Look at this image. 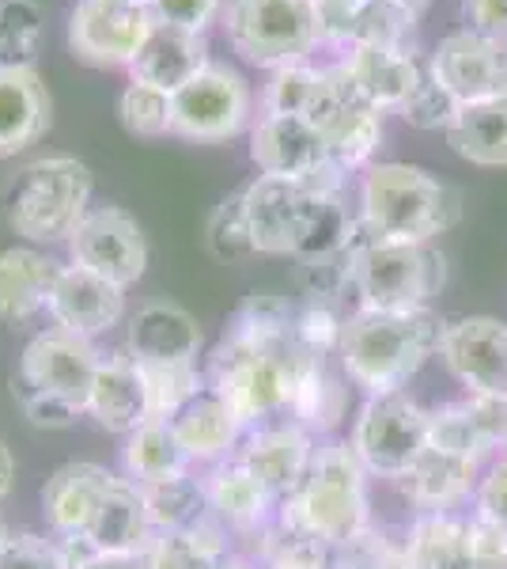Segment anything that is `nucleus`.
Listing matches in <instances>:
<instances>
[{
    "label": "nucleus",
    "instance_id": "1",
    "mask_svg": "<svg viewBox=\"0 0 507 569\" xmlns=\"http://www.w3.org/2000/svg\"><path fill=\"white\" fill-rule=\"evenodd\" d=\"M296 308L273 292H254L220 338L209 365V388L232 402L246 429L292 415L303 388L326 357L311 353L292 330Z\"/></svg>",
    "mask_w": 507,
    "mask_h": 569
},
{
    "label": "nucleus",
    "instance_id": "2",
    "mask_svg": "<svg viewBox=\"0 0 507 569\" xmlns=\"http://www.w3.org/2000/svg\"><path fill=\"white\" fill-rule=\"evenodd\" d=\"M439 323L428 308L417 311H372L356 308L341 330V369L367 395L402 391L420 365L439 350Z\"/></svg>",
    "mask_w": 507,
    "mask_h": 569
},
{
    "label": "nucleus",
    "instance_id": "3",
    "mask_svg": "<svg viewBox=\"0 0 507 569\" xmlns=\"http://www.w3.org/2000/svg\"><path fill=\"white\" fill-rule=\"evenodd\" d=\"M353 445L315 448L307 479L288 501H281V531L315 539L326 547H353L367 536V479Z\"/></svg>",
    "mask_w": 507,
    "mask_h": 569
},
{
    "label": "nucleus",
    "instance_id": "4",
    "mask_svg": "<svg viewBox=\"0 0 507 569\" xmlns=\"http://www.w3.org/2000/svg\"><path fill=\"white\" fill-rule=\"evenodd\" d=\"M367 240L432 243L458 220V194L409 163H379L359 187Z\"/></svg>",
    "mask_w": 507,
    "mask_h": 569
},
{
    "label": "nucleus",
    "instance_id": "5",
    "mask_svg": "<svg viewBox=\"0 0 507 569\" xmlns=\"http://www.w3.org/2000/svg\"><path fill=\"white\" fill-rule=\"evenodd\" d=\"M91 171L77 156H42L23 163L4 190L8 224L34 243L72 240L91 209Z\"/></svg>",
    "mask_w": 507,
    "mask_h": 569
},
{
    "label": "nucleus",
    "instance_id": "6",
    "mask_svg": "<svg viewBox=\"0 0 507 569\" xmlns=\"http://www.w3.org/2000/svg\"><path fill=\"white\" fill-rule=\"evenodd\" d=\"M444 254L428 243L359 240L348 259V284L359 308L372 311H417L444 289Z\"/></svg>",
    "mask_w": 507,
    "mask_h": 569
},
{
    "label": "nucleus",
    "instance_id": "7",
    "mask_svg": "<svg viewBox=\"0 0 507 569\" xmlns=\"http://www.w3.org/2000/svg\"><path fill=\"white\" fill-rule=\"evenodd\" d=\"M227 39L257 69L303 66L322 42L315 0H227Z\"/></svg>",
    "mask_w": 507,
    "mask_h": 569
},
{
    "label": "nucleus",
    "instance_id": "8",
    "mask_svg": "<svg viewBox=\"0 0 507 569\" xmlns=\"http://www.w3.org/2000/svg\"><path fill=\"white\" fill-rule=\"evenodd\" d=\"M424 448H428V410H420L405 391L367 395L353 426V452L367 475L398 482L424 456Z\"/></svg>",
    "mask_w": 507,
    "mask_h": 569
},
{
    "label": "nucleus",
    "instance_id": "9",
    "mask_svg": "<svg viewBox=\"0 0 507 569\" xmlns=\"http://www.w3.org/2000/svg\"><path fill=\"white\" fill-rule=\"evenodd\" d=\"M341 194V190H337ZM329 194L307 179H276L257 176L243 190L246 220H251L254 251L262 254H303L311 240V228L322 213V201Z\"/></svg>",
    "mask_w": 507,
    "mask_h": 569
},
{
    "label": "nucleus",
    "instance_id": "10",
    "mask_svg": "<svg viewBox=\"0 0 507 569\" xmlns=\"http://www.w3.org/2000/svg\"><path fill=\"white\" fill-rule=\"evenodd\" d=\"M307 118L315 122L322 141H326L329 163L337 171H345V176L364 168L383 141V110L367 103L337 66L322 69V84Z\"/></svg>",
    "mask_w": 507,
    "mask_h": 569
},
{
    "label": "nucleus",
    "instance_id": "11",
    "mask_svg": "<svg viewBox=\"0 0 507 569\" xmlns=\"http://www.w3.org/2000/svg\"><path fill=\"white\" fill-rule=\"evenodd\" d=\"M251 118V88L227 66L201 69L171 96V133L186 141H232Z\"/></svg>",
    "mask_w": 507,
    "mask_h": 569
},
{
    "label": "nucleus",
    "instance_id": "12",
    "mask_svg": "<svg viewBox=\"0 0 507 569\" xmlns=\"http://www.w3.org/2000/svg\"><path fill=\"white\" fill-rule=\"evenodd\" d=\"M149 4L133 0H80L69 20V46L84 66L118 69L133 66L152 31Z\"/></svg>",
    "mask_w": 507,
    "mask_h": 569
},
{
    "label": "nucleus",
    "instance_id": "13",
    "mask_svg": "<svg viewBox=\"0 0 507 569\" xmlns=\"http://www.w3.org/2000/svg\"><path fill=\"white\" fill-rule=\"evenodd\" d=\"M99 365H103V357L95 353L91 338L72 335L64 327H50L27 342L20 357V380L45 395H58V399L72 402V407L88 415Z\"/></svg>",
    "mask_w": 507,
    "mask_h": 569
},
{
    "label": "nucleus",
    "instance_id": "14",
    "mask_svg": "<svg viewBox=\"0 0 507 569\" xmlns=\"http://www.w3.org/2000/svg\"><path fill=\"white\" fill-rule=\"evenodd\" d=\"M69 254L72 266H84V270L122 284V289L141 281L144 266H149V243H144L141 224L118 206L91 209L72 232Z\"/></svg>",
    "mask_w": 507,
    "mask_h": 569
},
{
    "label": "nucleus",
    "instance_id": "15",
    "mask_svg": "<svg viewBox=\"0 0 507 569\" xmlns=\"http://www.w3.org/2000/svg\"><path fill=\"white\" fill-rule=\"evenodd\" d=\"M428 72L458 107L507 96V46L477 31L447 34L432 53Z\"/></svg>",
    "mask_w": 507,
    "mask_h": 569
},
{
    "label": "nucleus",
    "instance_id": "16",
    "mask_svg": "<svg viewBox=\"0 0 507 569\" xmlns=\"http://www.w3.org/2000/svg\"><path fill=\"white\" fill-rule=\"evenodd\" d=\"M439 357L469 395H507V323L466 316L439 330Z\"/></svg>",
    "mask_w": 507,
    "mask_h": 569
},
{
    "label": "nucleus",
    "instance_id": "17",
    "mask_svg": "<svg viewBox=\"0 0 507 569\" xmlns=\"http://www.w3.org/2000/svg\"><path fill=\"white\" fill-rule=\"evenodd\" d=\"M235 460L251 467L276 501H288L292 493L300 490V482L307 479L311 460H315L311 429H303L300 421L254 426V429H246Z\"/></svg>",
    "mask_w": 507,
    "mask_h": 569
},
{
    "label": "nucleus",
    "instance_id": "18",
    "mask_svg": "<svg viewBox=\"0 0 507 569\" xmlns=\"http://www.w3.org/2000/svg\"><path fill=\"white\" fill-rule=\"evenodd\" d=\"M251 156L262 176L276 179H315L322 168H329L326 141L303 114H265L254 126Z\"/></svg>",
    "mask_w": 507,
    "mask_h": 569
},
{
    "label": "nucleus",
    "instance_id": "19",
    "mask_svg": "<svg viewBox=\"0 0 507 569\" xmlns=\"http://www.w3.org/2000/svg\"><path fill=\"white\" fill-rule=\"evenodd\" d=\"M201 323L174 300H149L129 319L125 350L136 365H197Z\"/></svg>",
    "mask_w": 507,
    "mask_h": 569
},
{
    "label": "nucleus",
    "instance_id": "20",
    "mask_svg": "<svg viewBox=\"0 0 507 569\" xmlns=\"http://www.w3.org/2000/svg\"><path fill=\"white\" fill-rule=\"evenodd\" d=\"M50 311L58 327L72 330V335H107L110 327L122 323L125 316V289L99 273L84 270V266H64L58 289L50 297Z\"/></svg>",
    "mask_w": 507,
    "mask_h": 569
},
{
    "label": "nucleus",
    "instance_id": "21",
    "mask_svg": "<svg viewBox=\"0 0 507 569\" xmlns=\"http://www.w3.org/2000/svg\"><path fill=\"white\" fill-rule=\"evenodd\" d=\"M118 475H110L99 463H64L45 479L42 486V509L50 528L61 539H80L84 543L91 520H95L99 505L110 493Z\"/></svg>",
    "mask_w": 507,
    "mask_h": 569
},
{
    "label": "nucleus",
    "instance_id": "22",
    "mask_svg": "<svg viewBox=\"0 0 507 569\" xmlns=\"http://www.w3.org/2000/svg\"><path fill=\"white\" fill-rule=\"evenodd\" d=\"M337 69L375 110H402L424 80L409 50H386V46H353L337 61Z\"/></svg>",
    "mask_w": 507,
    "mask_h": 569
},
{
    "label": "nucleus",
    "instance_id": "23",
    "mask_svg": "<svg viewBox=\"0 0 507 569\" xmlns=\"http://www.w3.org/2000/svg\"><path fill=\"white\" fill-rule=\"evenodd\" d=\"M171 421H174V433H179L182 448H186V456L193 463L216 467V463L232 460L246 437L243 418H239L232 410V402H227L216 388H209V383H205V391H201L193 402H186Z\"/></svg>",
    "mask_w": 507,
    "mask_h": 569
},
{
    "label": "nucleus",
    "instance_id": "24",
    "mask_svg": "<svg viewBox=\"0 0 507 569\" xmlns=\"http://www.w3.org/2000/svg\"><path fill=\"white\" fill-rule=\"evenodd\" d=\"M88 415L95 418L99 429L118 437H129L133 429H141L144 421H152V407H149V383H144L141 365L129 353L107 357L99 365L95 388H91L88 399Z\"/></svg>",
    "mask_w": 507,
    "mask_h": 569
},
{
    "label": "nucleus",
    "instance_id": "25",
    "mask_svg": "<svg viewBox=\"0 0 507 569\" xmlns=\"http://www.w3.org/2000/svg\"><path fill=\"white\" fill-rule=\"evenodd\" d=\"M209 509L224 531H239V536H251V531L265 528L273 517V509L281 501L273 498L262 486V479L246 463H239L235 456L224 463H216L205 479Z\"/></svg>",
    "mask_w": 507,
    "mask_h": 569
},
{
    "label": "nucleus",
    "instance_id": "26",
    "mask_svg": "<svg viewBox=\"0 0 507 569\" xmlns=\"http://www.w3.org/2000/svg\"><path fill=\"white\" fill-rule=\"evenodd\" d=\"M209 42L205 34L182 31V27H168V23H152L149 39H144L141 53L133 58V80L141 84H155L163 91H179L182 84H190L201 69H209Z\"/></svg>",
    "mask_w": 507,
    "mask_h": 569
},
{
    "label": "nucleus",
    "instance_id": "27",
    "mask_svg": "<svg viewBox=\"0 0 507 569\" xmlns=\"http://www.w3.org/2000/svg\"><path fill=\"white\" fill-rule=\"evenodd\" d=\"M155 543V531L144 509V493L136 482L118 479L110 493L99 505L95 520H91L84 547L95 555H133V550H149Z\"/></svg>",
    "mask_w": 507,
    "mask_h": 569
},
{
    "label": "nucleus",
    "instance_id": "28",
    "mask_svg": "<svg viewBox=\"0 0 507 569\" xmlns=\"http://www.w3.org/2000/svg\"><path fill=\"white\" fill-rule=\"evenodd\" d=\"M477 467L481 463L428 445L420 460L409 467V475L398 479V486L417 509H424L428 517H439L444 509H455L458 501H466L469 493H474Z\"/></svg>",
    "mask_w": 507,
    "mask_h": 569
},
{
    "label": "nucleus",
    "instance_id": "29",
    "mask_svg": "<svg viewBox=\"0 0 507 569\" xmlns=\"http://www.w3.org/2000/svg\"><path fill=\"white\" fill-rule=\"evenodd\" d=\"M50 126V96L34 69H0V160L23 152Z\"/></svg>",
    "mask_w": 507,
    "mask_h": 569
},
{
    "label": "nucleus",
    "instance_id": "30",
    "mask_svg": "<svg viewBox=\"0 0 507 569\" xmlns=\"http://www.w3.org/2000/svg\"><path fill=\"white\" fill-rule=\"evenodd\" d=\"M64 266H58L31 247L0 251V323H23L34 311L50 308Z\"/></svg>",
    "mask_w": 507,
    "mask_h": 569
},
{
    "label": "nucleus",
    "instance_id": "31",
    "mask_svg": "<svg viewBox=\"0 0 507 569\" xmlns=\"http://www.w3.org/2000/svg\"><path fill=\"white\" fill-rule=\"evenodd\" d=\"M447 144L477 168H507V96L458 107Z\"/></svg>",
    "mask_w": 507,
    "mask_h": 569
},
{
    "label": "nucleus",
    "instance_id": "32",
    "mask_svg": "<svg viewBox=\"0 0 507 569\" xmlns=\"http://www.w3.org/2000/svg\"><path fill=\"white\" fill-rule=\"evenodd\" d=\"M122 463H125L129 482L149 486V482L174 479V475H190L193 460L186 456V448H182L179 433H174V421L152 418L125 437Z\"/></svg>",
    "mask_w": 507,
    "mask_h": 569
},
{
    "label": "nucleus",
    "instance_id": "33",
    "mask_svg": "<svg viewBox=\"0 0 507 569\" xmlns=\"http://www.w3.org/2000/svg\"><path fill=\"white\" fill-rule=\"evenodd\" d=\"M144 509H149L155 536H174V531H193L212 520L205 479L193 475H174V479L141 486Z\"/></svg>",
    "mask_w": 507,
    "mask_h": 569
},
{
    "label": "nucleus",
    "instance_id": "34",
    "mask_svg": "<svg viewBox=\"0 0 507 569\" xmlns=\"http://www.w3.org/2000/svg\"><path fill=\"white\" fill-rule=\"evenodd\" d=\"M405 569H477L474 536L466 520L424 517L402 555Z\"/></svg>",
    "mask_w": 507,
    "mask_h": 569
},
{
    "label": "nucleus",
    "instance_id": "35",
    "mask_svg": "<svg viewBox=\"0 0 507 569\" xmlns=\"http://www.w3.org/2000/svg\"><path fill=\"white\" fill-rule=\"evenodd\" d=\"M417 27V16L398 0H367L364 8L345 23V31L337 34L341 50L353 46H386V50H409V34Z\"/></svg>",
    "mask_w": 507,
    "mask_h": 569
},
{
    "label": "nucleus",
    "instance_id": "36",
    "mask_svg": "<svg viewBox=\"0 0 507 569\" xmlns=\"http://www.w3.org/2000/svg\"><path fill=\"white\" fill-rule=\"evenodd\" d=\"M232 555L227 550V531L209 520L193 531H174V536H155L152 543V569H220Z\"/></svg>",
    "mask_w": 507,
    "mask_h": 569
},
{
    "label": "nucleus",
    "instance_id": "37",
    "mask_svg": "<svg viewBox=\"0 0 507 569\" xmlns=\"http://www.w3.org/2000/svg\"><path fill=\"white\" fill-rule=\"evenodd\" d=\"M45 16L34 0H0V69H34Z\"/></svg>",
    "mask_w": 507,
    "mask_h": 569
},
{
    "label": "nucleus",
    "instance_id": "38",
    "mask_svg": "<svg viewBox=\"0 0 507 569\" xmlns=\"http://www.w3.org/2000/svg\"><path fill=\"white\" fill-rule=\"evenodd\" d=\"M144 383H149V407L152 418H174L186 402L205 391L197 365H141Z\"/></svg>",
    "mask_w": 507,
    "mask_h": 569
},
{
    "label": "nucleus",
    "instance_id": "39",
    "mask_svg": "<svg viewBox=\"0 0 507 569\" xmlns=\"http://www.w3.org/2000/svg\"><path fill=\"white\" fill-rule=\"evenodd\" d=\"M428 445L444 448V452H455V456H466V460H474V463L493 456V445L481 437V429L474 426V418L466 415L463 402L428 410Z\"/></svg>",
    "mask_w": 507,
    "mask_h": 569
},
{
    "label": "nucleus",
    "instance_id": "40",
    "mask_svg": "<svg viewBox=\"0 0 507 569\" xmlns=\"http://www.w3.org/2000/svg\"><path fill=\"white\" fill-rule=\"evenodd\" d=\"M118 114H122V126L133 137L171 133V91L129 80V88L118 99Z\"/></svg>",
    "mask_w": 507,
    "mask_h": 569
},
{
    "label": "nucleus",
    "instance_id": "41",
    "mask_svg": "<svg viewBox=\"0 0 507 569\" xmlns=\"http://www.w3.org/2000/svg\"><path fill=\"white\" fill-rule=\"evenodd\" d=\"M209 251L224 262L246 259L254 254V240H251V220H246V201L243 190L232 194L227 201H220L216 213L209 217Z\"/></svg>",
    "mask_w": 507,
    "mask_h": 569
},
{
    "label": "nucleus",
    "instance_id": "42",
    "mask_svg": "<svg viewBox=\"0 0 507 569\" xmlns=\"http://www.w3.org/2000/svg\"><path fill=\"white\" fill-rule=\"evenodd\" d=\"M322 72L307 66H284L273 69L270 84H265V114H303L307 118L311 103L318 96Z\"/></svg>",
    "mask_w": 507,
    "mask_h": 569
},
{
    "label": "nucleus",
    "instance_id": "43",
    "mask_svg": "<svg viewBox=\"0 0 507 569\" xmlns=\"http://www.w3.org/2000/svg\"><path fill=\"white\" fill-rule=\"evenodd\" d=\"M0 569H77V558L69 555L64 543L20 531L0 550Z\"/></svg>",
    "mask_w": 507,
    "mask_h": 569
},
{
    "label": "nucleus",
    "instance_id": "44",
    "mask_svg": "<svg viewBox=\"0 0 507 569\" xmlns=\"http://www.w3.org/2000/svg\"><path fill=\"white\" fill-rule=\"evenodd\" d=\"M265 569H341V562L337 547L292 536V531H276V543L270 547V566Z\"/></svg>",
    "mask_w": 507,
    "mask_h": 569
},
{
    "label": "nucleus",
    "instance_id": "45",
    "mask_svg": "<svg viewBox=\"0 0 507 569\" xmlns=\"http://www.w3.org/2000/svg\"><path fill=\"white\" fill-rule=\"evenodd\" d=\"M455 110H458L455 99H450L447 91L436 84V77H432V72H424L420 88L413 91L409 103H405L398 114L409 126H417V130H439V126L447 130L450 118H455Z\"/></svg>",
    "mask_w": 507,
    "mask_h": 569
},
{
    "label": "nucleus",
    "instance_id": "46",
    "mask_svg": "<svg viewBox=\"0 0 507 569\" xmlns=\"http://www.w3.org/2000/svg\"><path fill=\"white\" fill-rule=\"evenodd\" d=\"M16 399H20L27 421L39 429H69V426H77L80 415H84V410H77L72 402L58 399V395H45L23 380H20V388H16Z\"/></svg>",
    "mask_w": 507,
    "mask_h": 569
},
{
    "label": "nucleus",
    "instance_id": "47",
    "mask_svg": "<svg viewBox=\"0 0 507 569\" xmlns=\"http://www.w3.org/2000/svg\"><path fill=\"white\" fill-rule=\"evenodd\" d=\"M224 0H149V12L155 23L182 27V31L205 34V27L216 20Z\"/></svg>",
    "mask_w": 507,
    "mask_h": 569
},
{
    "label": "nucleus",
    "instance_id": "48",
    "mask_svg": "<svg viewBox=\"0 0 507 569\" xmlns=\"http://www.w3.org/2000/svg\"><path fill=\"white\" fill-rule=\"evenodd\" d=\"M463 407L488 445H507V395H469Z\"/></svg>",
    "mask_w": 507,
    "mask_h": 569
},
{
    "label": "nucleus",
    "instance_id": "49",
    "mask_svg": "<svg viewBox=\"0 0 507 569\" xmlns=\"http://www.w3.org/2000/svg\"><path fill=\"white\" fill-rule=\"evenodd\" d=\"M477 517L488 520V525L500 528L507 536V460H500L481 479V490H477Z\"/></svg>",
    "mask_w": 507,
    "mask_h": 569
},
{
    "label": "nucleus",
    "instance_id": "50",
    "mask_svg": "<svg viewBox=\"0 0 507 569\" xmlns=\"http://www.w3.org/2000/svg\"><path fill=\"white\" fill-rule=\"evenodd\" d=\"M466 31H477L507 46V0H463Z\"/></svg>",
    "mask_w": 507,
    "mask_h": 569
},
{
    "label": "nucleus",
    "instance_id": "51",
    "mask_svg": "<svg viewBox=\"0 0 507 569\" xmlns=\"http://www.w3.org/2000/svg\"><path fill=\"white\" fill-rule=\"evenodd\" d=\"M367 0H315L318 23H322V42H337V34L345 31V23L364 8Z\"/></svg>",
    "mask_w": 507,
    "mask_h": 569
},
{
    "label": "nucleus",
    "instance_id": "52",
    "mask_svg": "<svg viewBox=\"0 0 507 569\" xmlns=\"http://www.w3.org/2000/svg\"><path fill=\"white\" fill-rule=\"evenodd\" d=\"M77 569H152V547L133 550V555H95V550H88Z\"/></svg>",
    "mask_w": 507,
    "mask_h": 569
},
{
    "label": "nucleus",
    "instance_id": "53",
    "mask_svg": "<svg viewBox=\"0 0 507 569\" xmlns=\"http://www.w3.org/2000/svg\"><path fill=\"white\" fill-rule=\"evenodd\" d=\"M12 482H16V460H12V452H8L4 440H0V501L12 493Z\"/></svg>",
    "mask_w": 507,
    "mask_h": 569
},
{
    "label": "nucleus",
    "instance_id": "54",
    "mask_svg": "<svg viewBox=\"0 0 507 569\" xmlns=\"http://www.w3.org/2000/svg\"><path fill=\"white\" fill-rule=\"evenodd\" d=\"M220 569H251V562H243L239 555H227L224 562H220Z\"/></svg>",
    "mask_w": 507,
    "mask_h": 569
},
{
    "label": "nucleus",
    "instance_id": "55",
    "mask_svg": "<svg viewBox=\"0 0 507 569\" xmlns=\"http://www.w3.org/2000/svg\"><path fill=\"white\" fill-rule=\"evenodd\" d=\"M398 4H405V8H409V12H413V16H420V12H424V8H428V4H432V0H398Z\"/></svg>",
    "mask_w": 507,
    "mask_h": 569
},
{
    "label": "nucleus",
    "instance_id": "56",
    "mask_svg": "<svg viewBox=\"0 0 507 569\" xmlns=\"http://www.w3.org/2000/svg\"><path fill=\"white\" fill-rule=\"evenodd\" d=\"M12 539V531H8V525H4V517H0V550H4V543Z\"/></svg>",
    "mask_w": 507,
    "mask_h": 569
},
{
    "label": "nucleus",
    "instance_id": "57",
    "mask_svg": "<svg viewBox=\"0 0 507 569\" xmlns=\"http://www.w3.org/2000/svg\"><path fill=\"white\" fill-rule=\"evenodd\" d=\"M133 4H149V0H133Z\"/></svg>",
    "mask_w": 507,
    "mask_h": 569
},
{
    "label": "nucleus",
    "instance_id": "58",
    "mask_svg": "<svg viewBox=\"0 0 507 569\" xmlns=\"http://www.w3.org/2000/svg\"><path fill=\"white\" fill-rule=\"evenodd\" d=\"M394 569H405V566H402V562H398V566H394Z\"/></svg>",
    "mask_w": 507,
    "mask_h": 569
}]
</instances>
